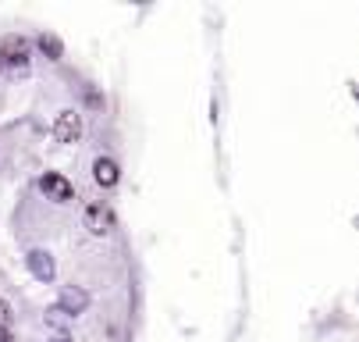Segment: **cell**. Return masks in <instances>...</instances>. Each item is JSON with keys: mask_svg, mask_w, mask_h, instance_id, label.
<instances>
[{"mask_svg": "<svg viewBox=\"0 0 359 342\" xmlns=\"http://www.w3.org/2000/svg\"><path fill=\"white\" fill-rule=\"evenodd\" d=\"M82 225H86L93 235H107V232L114 228V214H111V207H104V204H86Z\"/></svg>", "mask_w": 359, "mask_h": 342, "instance_id": "1", "label": "cell"}, {"mask_svg": "<svg viewBox=\"0 0 359 342\" xmlns=\"http://www.w3.org/2000/svg\"><path fill=\"white\" fill-rule=\"evenodd\" d=\"M39 189L46 192V200H57V204H68V200L75 197V185H72L65 175H57V171H46V175L39 178Z\"/></svg>", "mask_w": 359, "mask_h": 342, "instance_id": "2", "label": "cell"}, {"mask_svg": "<svg viewBox=\"0 0 359 342\" xmlns=\"http://www.w3.org/2000/svg\"><path fill=\"white\" fill-rule=\"evenodd\" d=\"M82 136V118L75 111H61L57 121H54V139L57 143H79Z\"/></svg>", "mask_w": 359, "mask_h": 342, "instance_id": "3", "label": "cell"}, {"mask_svg": "<svg viewBox=\"0 0 359 342\" xmlns=\"http://www.w3.org/2000/svg\"><path fill=\"white\" fill-rule=\"evenodd\" d=\"M0 61H8V65H15V68H25V65H29V39L8 36L4 46H0Z\"/></svg>", "mask_w": 359, "mask_h": 342, "instance_id": "4", "label": "cell"}, {"mask_svg": "<svg viewBox=\"0 0 359 342\" xmlns=\"http://www.w3.org/2000/svg\"><path fill=\"white\" fill-rule=\"evenodd\" d=\"M93 178H96V185L114 189V185H118V178H121L118 161H111V157H96V161H93Z\"/></svg>", "mask_w": 359, "mask_h": 342, "instance_id": "5", "label": "cell"}, {"mask_svg": "<svg viewBox=\"0 0 359 342\" xmlns=\"http://www.w3.org/2000/svg\"><path fill=\"white\" fill-rule=\"evenodd\" d=\"M57 307L68 314V317H75V314H82L86 307H89V296H86V289H79V285H68V289H61V300H57Z\"/></svg>", "mask_w": 359, "mask_h": 342, "instance_id": "6", "label": "cell"}, {"mask_svg": "<svg viewBox=\"0 0 359 342\" xmlns=\"http://www.w3.org/2000/svg\"><path fill=\"white\" fill-rule=\"evenodd\" d=\"M25 264H29V271H32L39 282H50V278H54V257L43 254V250H32V254L25 257Z\"/></svg>", "mask_w": 359, "mask_h": 342, "instance_id": "7", "label": "cell"}, {"mask_svg": "<svg viewBox=\"0 0 359 342\" xmlns=\"http://www.w3.org/2000/svg\"><path fill=\"white\" fill-rule=\"evenodd\" d=\"M39 51H43L50 61H61V58H65V43H61L57 36H46V32H43V36H39Z\"/></svg>", "mask_w": 359, "mask_h": 342, "instance_id": "8", "label": "cell"}, {"mask_svg": "<svg viewBox=\"0 0 359 342\" xmlns=\"http://www.w3.org/2000/svg\"><path fill=\"white\" fill-rule=\"evenodd\" d=\"M46 321L54 324V328H65V324H68V314H65L61 307H50V310H46Z\"/></svg>", "mask_w": 359, "mask_h": 342, "instance_id": "9", "label": "cell"}, {"mask_svg": "<svg viewBox=\"0 0 359 342\" xmlns=\"http://www.w3.org/2000/svg\"><path fill=\"white\" fill-rule=\"evenodd\" d=\"M8 321H11V307L0 303V328H8Z\"/></svg>", "mask_w": 359, "mask_h": 342, "instance_id": "10", "label": "cell"}, {"mask_svg": "<svg viewBox=\"0 0 359 342\" xmlns=\"http://www.w3.org/2000/svg\"><path fill=\"white\" fill-rule=\"evenodd\" d=\"M0 342H15V335H11L8 328H0Z\"/></svg>", "mask_w": 359, "mask_h": 342, "instance_id": "11", "label": "cell"}, {"mask_svg": "<svg viewBox=\"0 0 359 342\" xmlns=\"http://www.w3.org/2000/svg\"><path fill=\"white\" fill-rule=\"evenodd\" d=\"M50 342H72V338H68L65 331H57V335H54V338H50Z\"/></svg>", "mask_w": 359, "mask_h": 342, "instance_id": "12", "label": "cell"}, {"mask_svg": "<svg viewBox=\"0 0 359 342\" xmlns=\"http://www.w3.org/2000/svg\"><path fill=\"white\" fill-rule=\"evenodd\" d=\"M0 68H4V61H0Z\"/></svg>", "mask_w": 359, "mask_h": 342, "instance_id": "13", "label": "cell"}]
</instances>
